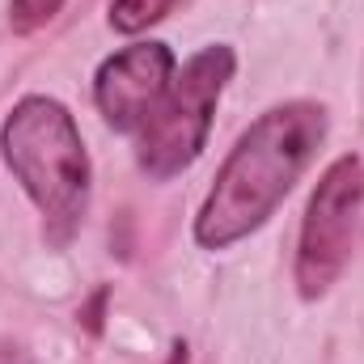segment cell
<instances>
[{
  "label": "cell",
  "mask_w": 364,
  "mask_h": 364,
  "mask_svg": "<svg viewBox=\"0 0 364 364\" xmlns=\"http://www.w3.org/2000/svg\"><path fill=\"white\" fill-rule=\"evenodd\" d=\"M322 136H326L322 106L288 102V106L267 110L237 140L229 161L220 166L216 186H212V195H208V203L195 220L199 246L225 250L229 242L255 233L284 203L292 182L301 178V170L318 153Z\"/></svg>",
  "instance_id": "1"
},
{
  "label": "cell",
  "mask_w": 364,
  "mask_h": 364,
  "mask_svg": "<svg viewBox=\"0 0 364 364\" xmlns=\"http://www.w3.org/2000/svg\"><path fill=\"white\" fill-rule=\"evenodd\" d=\"M0 144L13 178L64 237L77 225L90 191V161L73 114L51 97H26L13 106Z\"/></svg>",
  "instance_id": "2"
},
{
  "label": "cell",
  "mask_w": 364,
  "mask_h": 364,
  "mask_svg": "<svg viewBox=\"0 0 364 364\" xmlns=\"http://www.w3.org/2000/svg\"><path fill=\"white\" fill-rule=\"evenodd\" d=\"M229 77H233V51L229 47H203L199 55L186 60V68L170 81L161 102L140 123V166H144V174L174 178L178 170H186L203 153L216 97H220Z\"/></svg>",
  "instance_id": "3"
},
{
  "label": "cell",
  "mask_w": 364,
  "mask_h": 364,
  "mask_svg": "<svg viewBox=\"0 0 364 364\" xmlns=\"http://www.w3.org/2000/svg\"><path fill=\"white\" fill-rule=\"evenodd\" d=\"M364 203V166L356 157H339L309 199L305 225H301V250H296V284L301 296H322L352 255L356 216Z\"/></svg>",
  "instance_id": "4"
},
{
  "label": "cell",
  "mask_w": 364,
  "mask_h": 364,
  "mask_svg": "<svg viewBox=\"0 0 364 364\" xmlns=\"http://www.w3.org/2000/svg\"><path fill=\"white\" fill-rule=\"evenodd\" d=\"M174 81V55L166 43H136L97 68L93 97L114 132H132L149 119L161 93Z\"/></svg>",
  "instance_id": "5"
},
{
  "label": "cell",
  "mask_w": 364,
  "mask_h": 364,
  "mask_svg": "<svg viewBox=\"0 0 364 364\" xmlns=\"http://www.w3.org/2000/svg\"><path fill=\"white\" fill-rule=\"evenodd\" d=\"M178 0H114L110 4V26L123 30V34H140L149 30L153 21H161Z\"/></svg>",
  "instance_id": "6"
},
{
  "label": "cell",
  "mask_w": 364,
  "mask_h": 364,
  "mask_svg": "<svg viewBox=\"0 0 364 364\" xmlns=\"http://www.w3.org/2000/svg\"><path fill=\"white\" fill-rule=\"evenodd\" d=\"M64 9V0H13V30L17 34H30V30H38V26H47L55 13Z\"/></svg>",
  "instance_id": "7"
},
{
  "label": "cell",
  "mask_w": 364,
  "mask_h": 364,
  "mask_svg": "<svg viewBox=\"0 0 364 364\" xmlns=\"http://www.w3.org/2000/svg\"><path fill=\"white\" fill-rule=\"evenodd\" d=\"M0 364H30V356H26L21 348H13V343L0 339Z\"/></svg>",
  "instance_id": "8"
},
{
  "label": "cell",
  "mask_w": 364,
  "mask_h": 364,
  "mask_svg": "<svg viewBox=\"0 0 364 364\" xmlns=\"http://www.w3.org/2000/svg\"><path fill=\"white\" fill-rule=\"evenodd\" d=\"M166 364H186V352H182V348H174V356H170Z\"/></svg>",
  "instance_id": "9"
}]
</instances>
